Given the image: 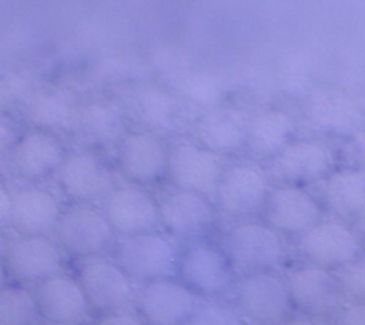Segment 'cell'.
<instances>
[{
  "mask_svg": "<svg viewBox=\"0 0 365 325\" xmlns=\"http://www.w3.org/2000/svg\"><path fill=\"white\" fill-rule=\"evenodd\" d=\"M269 163V174L276 183L303 188L324 183L339 166V157L326 138H303L292 139Z\"/></svg>",
  "mask_w": 365,
  "mask_h": 325,
  "instance_id": "obj_1",
  "label": "cell"
},
{
  "mask_svg": "<svg viewBox=\"0 0 365 325\" xmlns=\"http://www.w3.org/2000/svg\"><path fill=\"white\" fill-rule=\"evenodd\" d=\"M299 252L308 265L340 274L365 252V241L353 223L321 220L301 236Z\"/></svg>",
  "mask_w": 365,
  "mask_h": 325,
  "instance_id": "obj_2",
  "label": "cell"
},
{
  "mask_svg": "<svg viewBox=\"0 0 365 325\" xmlns=\"http://www.w3.org/2000/svg\"><path fill=\"white\" fill-rule=\"evenodd\" d=\"M178 281L195 297L217 299L235 286V268L224 249L205 241H190L178 256Z\"/></svg>",
  "mask_w": 365,
  "mask_h": 325,
  "instance_id": "obj_3",
  "label": "cell"
},
{
  "mask_svg": "<svg viewBox=\"0 0 365 325\" xmlns=\"http://www.w3.org/2000/svg\"><path fill=\"white\" fill-rule=\"evenodd\" d=\"M304 117L322 134L344 142L365 127L361 99L339 86H314L304 97Z\"/></svg>",
  "mask_w": 365,
  "mask_h": 325,
  "instance_id": "obj_4",
  "label": "cell"
},
{
  "mask_svg": "<svg viewBox=\"0 0 365 325\" xmlns=\"http://www.w3.org/2000/svg\"><path fill=\"white\" fill-rule=\"evenodd\" d=\"M224 252L235 270L244 274L278 270L285 260L282 236L265 222H244L230 229Z\"/></svg>",
  "mask_w": 365,
  "mask_h": 325,
  "instance_id": "obj_5",
  "label": "cell"
},
{
  "mask_svg": "<svg viewBox=\"0 0 365 325\" xmlns=\"http://www.w3.org/2000/svg\"><path fill=\"white\" fill-rule=\"evenodd\" d=\"M290 306L301 316L326 320L333 318L346 304L339 274L303 265L289 272L285 279Z\"/></svg>",
  "mask_w": 365,
  "mask_h": 325,
  "instance_id": "obj_6",
  "label": "cell"
},
{
  "mask_svg": "<svg viewBox=\"0 0 365 325\" xmlns=\"http://www.w3.org/2000/svg\"><path fill=\"white\" fill-rule=\"evenodd\" d=\"M117 263L131 281L147 284L156 279L174 277L178 254L160 233L120 238L117 243Z\"/></svg>",
  "mask_w": 365,
  "mask_h": 325,
  "instance_id": "obj_7",
  "label": "cell"
},
{
  "mask_svg": "<svg viewBox=\"0 0 365 325\" xmlns=\"http://www.w3.org/2000/svg\"><path fill=\"white\" fill-rule=\"evenodd\" d=\"M233 292L238 313L258 325H279L292 309L287 282L274 272L245 274Z\"/></svg>",
  "mask_w": 365,
  "mask_h": 325,
  "instance_id": "obj_8",
  "label": "cell"
},
{
  "mask_svg": "<svg viewBox=\"0 0 365 325\" xmlns=\"http://www.w3.org/2000/svg\"><path fill=\"white\" fill-rule=\"evenodd\" d=\"M77 281L93 313L106 314L124 311L135 304L136 293L131 279L122 270L120 265L103 256L84 260Z\"/></svg>",
  "mask_w": 365,
  "mask_h": 325,
  "instance_id": "obj_9",
  "label": "cell"
},
{
  "mask_svg": "<svg viewBox=\"0 0 365 325\" xmlns=\"http://www.w3.org/2000/svg\"><path fill=\"white\" fill-rule=\"evenodd\" d=\"M54 233L59 247L83 261L106 252L115 234L104 213L88 204H76L63 211Z\"/></svg>",
  "mask_w": 365,
  "mask_h": 325,
  "instance_id": "obj_10",
  "label": "cell"
},
{
  "mask_svg": "<svg viewBox=\"0 0 365 325\" xmlns=\"http://www.w3.org/2000/svg\"><path fill=\"white\" fill-rule=\"evenodd\" d=\"M118 174L133 186H153L167 176L168 146L153 131H131L117 143Z\"/></svg>",
  "mask_w": 365,
  "mask_h": 325,
  "instance_id": "obj_11",
  "label": "cell"
},
{
  "mask_svg": "<svg viewBox=\"0 0 365 325\" xmlns=\"http://www.w3.org/2000/svg\"><path fill=\"white\" fill-rule=\"evenodd\" d=\"M222 170L220 157L212 150L199 143L179 142L168 149L165 179L174 190L208 197L215 193Z\"/></svg>",
  "mask_w": 365,
  "mask_h": 325,
  "instance_id": "obj_12",
  "label": "cell"
},
{
  "mask_svg": "<svg viewBox=\"0 0 365 325\" xmlns=\"http://www.w3.org/2000/svg\"><path fill=\"white\" fill-rule=\"evenodd\" d=\"M267 176L255 165L238 163L222 170L215 188V201L230 218H249L263 211L269 197Z\"/></svg>",
  "mask_w": 365,
  "mask_h": 325,
  "instance_id": "obj_13",
  "label": "cell"
},
{
  "mask_svg": "<svg viewBox=\"0 0 365 325\" xmlns=\"http://www.w3.org/2000/svg\"><path fill=\"white\" fill-rule=\"evenodd\" d=\"M66 156L65 145L56 132L31 129L9 150V165L20 179L41 183L58 177Z\"/></svg>",
  "mask_w": 365,
  "mask_h": 325,
  "instance_id": "obj_14",
  "label": "cell"
},
{
  "mask_svg": "<svg viewBox=\"0 0 365 325\" xmlns=\"http://www.w3.org/2000/svg\"><path fill=\"white\" fill-rule=\"evenodd\" d=\"M197 297L178 279H156L136 293V309L145 325H188Z\"/></svg>",
  "mask_w": 365,
  "mask_h": 325,
  "instance_id": "obj_15",
  "label": "cell"
},
{
  "mask_svg": "<svg viewBox=\"0 0 365 325\" xmlns=\"http://www.w3.org/2000/svg\"><path fill=\"white\" fill-rule=\"evenodd\" d=\"M322 215L324 208L314 195L287 184L270 190L263 206L265 223L279 236H303L321 222Z\"/></svg>",
  "mask_w": 365,
  "mask_h": 325,
  "instance_id": "obj_16",
  "label": "cell"
},
{
  "mask_svg": "<svg viewBox=\"0 0 365 325\" xmlns=\"http://www.w3.org/2000/svg\"><path fill=\"white\" fill-rule=\"evenodd\" d=\"M4 263L16 282L38 286L61 274L63 257L58 243L48 236H20L8 247Z\"/></svg>",
  "mask_w": 365,
  "mask_h": 325,
  "instance_id": "obj_17",
  "label": "cell"
},
{
  "mask_svg": "<svg viewBox=\"0 0 365 325\" xmlns=\"http://www.w3.org/2000/svg\"><path fill=\"white\" fill-rule=\"evenodd\" d=\"M59 186L77 204H96L115 190L110 166L90 152L68 154L58 174Z\"/></svg>",
  "mask_w": 365,
  "mask_h": 325,
  "instance_id": "obj_18",
  "label": "cell"
},
{
  "mask_svg": "<svg viewBox=\"0 0 365 325\" xmlns=\"http://www.w3.org/2000/svg\"><path fill=\"white\" fill-rule=\"evenodd\" d=\"M103 213L120 238L154 233L160 225L158 202L138 186L115 188L103 202Z\"/></svg>",
  "mask_w": 365,
  "mask_h": 325,
  "instance_id": "obj_19",
  "label": "cell"
},
{
  "mask_svg": "<svg viewBox=\"0 0 365 325\" xmlns=\"http://www.w3.org/2000/svg\"><path fill=\"white\" fill-rule=\"evenodd\" d=\"M160 223L170 236L195 241L205 236L215 222V211L206 197L174 190L158 201Z\"/></svg>",
  "mask_w": 365,
  "mask_h": 325,
  "instance_id": "obj_20",
  "label": "cell"
},
{
  "mask_svg": "<svg viewBox=\"0 0 365 325\" xmlns=\"http://www.w3.org/2000/svg\"><path fill=\"white\" fill-rule=\"evenodd\" d=\"M38 313L45 321L61 325H76L86 320L90 306L86 302L79 281L58 274L47 279L34 289Z\"/></svg>",
  "mask_w": 365,
  "mask_h": 325,
  "instance_id": "obj_21",
  "label": "cell"
},
{
  "mask_svg": "<svg viewBox=\"0 0 365 325\" xmlns=\"http://www.w3.org/2000/svg\"><path fill=\"white\" fill-rule=\"evenodd\" d=\"M321 204L331 218L356 223L365 211V170L353 163L336 166L322 183Z\"/></svg>",
  "mask_w": 365,
  "mask_h": 325,
  "instance_id": "obj_22",
  "label": "cell"
},
{
  "mask_svg": "<svg viewBox=\"0 0 365 325\" xmlns=\"http://www.w3.org/2000/svg\"><path fill=\"white\" fill-rule=\"evenodd\" d=\"M61 213L54 193L29 186L13 195L9 225L19 236H47L56 230Z\"/></svg>",
  "mask_w": 365,
  "mask_h": 325,
  "instance_id": "obj_23",
  "label": "cell"
},
{
  "mask_svg": "<svg viewBox=\"0 0 365 325\" xmlns=\"http://www.w3.org/2000/svg\"><path fill=\"white\" fill-rule=\"evenodd\" d=\"M249 120L233 107H213L195 125L199 145L217 156H231L245 149Z\"/></svg>",
  "mask_w": 365,
  "mask_h": 325,
  "instance_id": "obj_24",
  "label": "cell"
},
{
  "mask_svg": "<svg viewBox=\"0 0 365 325\" xmlns=\"http://www.w3.org/2000/svg\"><path fill=\"white\" fill-rule=\"evenodd\" d=\"M296 120L289 113L269 110L255 114L247 124L245 150L255 159L270 161L294 139Z\"/></svg>",
  "mask_w": 365,
  "mask_h": 325,
  "instance_id": "obj_25",
  "label": "cell"
},
{
  "mask_svg": "<svg viewBox=\"0 0 365 325\" xmlns=\"http://www.w3.org/2000/svg\"><path fill=\"white\" fill-rule=\"evenodd\" d=\"M73 129L79 138L91 146L117 145L128 132L120 110L104 100H93L81 106Z\"/></svg>",
  "mask_w": 365,
  "mask_h": 325,
  "instance_id": "obj_26",
  "label": "cell"
},
{
  "mask_svg": "<svg viewBox=\"0 0 365 325\" xmlns=\"http://www.w3.org/2000/svg\"><path fill=\"white\" fill-rule=\"evenodd\" d=\"M26 114L36 129L58 131L73 127L77 117L76 99L68 92L59 88H47L31 92L26 97Z\"/></svg>",
  "mask_w": 365,
  "mask_h": 325,
  "instance_id": "obj_27",
  "label": "cell"
},
{
  "mask_svg": "<svg viewBox=\"0 0 365 325\" xmlns=\"http://www.w3.org/2000/svg\"><path fill=\"white\" fill-rule=\"evenodd\" d=\"M182 100L174 92L158 86H145L135 97V107L140 118L163 131H174L181 124Z\"/></svg>",
  "mask_w": 365,
  "mask_h": 325,
  "instance_id": "obj_28",
  "label": "cell"
},
{
  "mask_svg": "<svg viewBox=\"0 0 365 325\" xmlns=\"http://www.w3.org/2000/svg\"><path fill=\"white\" fill-rule=\"evenodd\" d=\"M172 90L185 104L210 110L219 106L224 99L220 80L205 70H190L175 75L172 80Z\"/></svg>",
  "mask_w": 365,
  "mask_h": 325,
  "instance_id": "obj_29",
  "label": "cell"
},
{
  "mask_svg": "<svg viewBox=\"0 0 365 325\" xmlns=\"http://www.w3.org/2000/svg\"><path fill=\"white\" fill-rule=\"evenodd\" d=\"M40 321L34 292L26 286L0 289V325H36Z\"/></svg>",
  "mask_w": 365,
  "mask_h": 325,
  "instance_id": "obj_30",
  "label": "cell"
},
{
  "mask_svg": "<svg viewBox=\"0 0 365 325\" xmlns=\"http://www.w3.org/2000/svg\"><path fill=\"white\" fill-rule=\"evenodd\" d=\"M188 325H244L240 313L224 302H206L197 306Z\"/></svg>",
  "mask_w": 365,
  "mask_h": 325,
  "instance_id": "obj_31",
  "label": "cell"
},
{
  "mask_svg": "<svg viewBox=\"0 0 365 325\" xmlns=\"http://www.w3.org/2000/svg\"><path fill=\"white\" fill-rule=\"evenodd\" d=\"M346 302L365 304V252L339 274Z\"/></svg>",
  "mask_w": 365,
  "mask_h": 325,
  "instance_id": "obj_32",
  "label": "cell"
},
{
  "mask_svg": "<svg viewBox=\"0 0 365 325\" xmlns=\"http://www.w3.org/2000/svg\"><path fill=\"white\" fill-rule=\"evenodd\" d=\"M331 320L333 325H365V304L346 302Z\"/></svg>",
  "mask_w": 365,
  "mask_h": 325,
  "instance_id": "obj_33",
  "label": "cell"
},
{
  "mask_svg": "<svg viewBox=\"0 0 365 325\" xmlns=\"http://www.w3.org/2000/svg\"><path fill=\"white\" fill-rule=\"evenodd\" d=\"M20 129L8 114L0 113V154L9 152L20 138Z\"/></svg>",
  "mask_w": 365,
  "mask_h": 325,
  "instance_id": "obj_34",
  "label": "cell"
},
{
  "mask_svg": "<svg viewBox=\"0 0 365 325\" xmlns=\"http://www.w3.org/2000/svg\"><path fill=\"white\" fill-rule=\"evenodd\" d=\"M93 325H145V321L140 318V314L133 311H113V313L99 314Z\"/></svg>",
  "mask_w": 365,
  "mask_h": 325,
  "instance_id": "obj_35",
  "label": "cell"
},
{
  "mask_svg": "<svg viewBox=\"0 0 365 325\" xmlns=\"http://www.w3.org/2000/svg\"><path fill=\"white\" fill-rule=\"evenodd\" d=\"M346 150L353 165L361 166L365 170V127L354 132L349 139H346Z\"/></svg>",
  "mask_w": 365,
  "mask_h": 325,
  "instance_id": "obj_36",
  "label": "cell"
},
{
  "mask_svg": "<svg viewBox=\"0 0 365 325\" xmlns=\"http://www.w3.org/2000/svg\"><path fill=\"white\" fill-rule=\"evenodd\" d=\"M11 206H13V195L4 186H0V227H4L9 223V216H11Z\"/></svg>",
  "mask_w": 365,
  "mask_h": 325,
  "instance_id": "obj_37",
  "label": "cell"
},
{
  "mask_svg": "<svg viewBox=\"0 0 365 325\" xmlns=\"http://www.w3.org/2000/svg\"><path fill=\"white\" fill-rule=\"evenodd\" d=\"M279 325H322V324L321 320H315V318H308V316H301V314H297V316L287 318V320H283Z\"/></svg>",
  "mask_w": 365,
  "mask_h": 325,
  "instance_id": "obj_38",
  "label": "cell"
},
{
  "mask_svg": "<svg viewBox=\"0 0 365 325\" xmlns=\"http://www.w3.org/2000/svg\"><path fill=\"white\" fill-rule=\"evenodd\" d=\"M9 281V274H8V268H6V263L0 260V289L6 288Z\"/></svg>",
  "mask_w": 365,
  "mask_h": 325,
  "instance_id": "obj_39",
  "label": "cell"
},
{
  "mask_svg": "<svg viewBox=\"0 0 365 325\" xmlns=\"http://www.w3.org/2000/svg\"><path fill=\"white\" fill-rule=\"evenodd\" d=\"M354 227H356V229H358V233H360L361 240L365 241V211L361 213V216H360V218L356 220V223H354Z\"/></svg>",
  "mask_w": 365,
  "mask_h": 325,
  "instance_id": "obj_40",
  "label": "cell"
},
{
  "mask_svg": "<svg viewBox=\"0 0 365 325\" xmlns=\"http://www.w3.org/2000/svg\"><path fill=\"white\" fill-rule=\"evenodd\" d=\"M36 325H61V324H54V321H38Z\"/></svg>",
  "mask_w": 365,
  "mask_h": 325,
  "instance_id": "obj_41",
  "label": "cell"
},
{
  "mask_svg": "<svg viewBox=\"0 0 365 325\" xmlns=\"http://www.w3.org/2000/svg\"><path fill=\"white\" fill-rule=\"evenodd\" d=\"M361 102H364V106H365V95H364V99H361Z\"/></svg>",
  "mask_w": 365,
  "mask_h": 325,
  "instance_id": "obj_42",
  "label": "cell"
}]
</instances>
